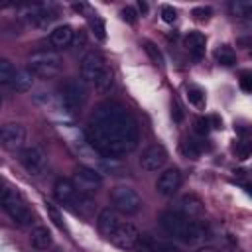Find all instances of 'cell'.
Listing matches in <instances>:
<instances>
[{"mask_svg": "<svg viewBox=\"0 0 252 252\" xmlns=\"http://www.w3.org/2000/svg\"><path fill=\"white\" fill-rule=\"evenodd\" d=\"M87 140L104 158L126 156L138 146V122L118 102H104L91 116Z\"/></svg>", "mask_w": 252, "mask_h": 252, "instance_id": "1", "label": "cell"}, {"mask_svg": "<svg viewBox=\"0 0 252 252\" xmlns=\"http://www.w3.org/2000/svg\"><path fill=\"white\" fill-rule=\"evenodd\" d=\"M159 224H161V228L169 236L179 238V240H185V242H197V240L205 238V234H207V226L205 224H201L195 219H187V217H183L177 211H165V213H161Z\"/></svg>", "mask_w": 252, "mask_h": 252, "instance_id": "2", "label": "cell"}, {"mask_svg": "<svg viewBox=\"0 0 252 252\" xmlns=\"http://www.w3.org/2000/svg\"><path fill=\"white\" fill-rule=\"evenodd\" d=\"M28 71L37 79H53L61 73V57L53 51H37L30 55Z\"/></svg>", "mask_w": 252, "mask_h": 252, "instance_id": "3", "label": "cell"}, {"mask_svg": "<svg viewBox=\"0 0 252 252\" xmlns=\"http://www.w3.org/2000/svg\"><path fill=\"white\" fill-rule=\"evenodd\" d=\"M2 209L8 213V217H10L14 222L24 224V226H26V224H32L33 215H32L30 207L26 205V201H24L16 191L6 189V191L2 193Z\"/></svg>", "mask_w": 252, "mask_h": 252, "instance_id": "4", "label": "cell"}, {"mask_svg": "<svg viewBox=\"0 0 252 252\" xmlns=\"http://www.w3.org/2000/svg\"><path fill=\"white\" fill-rule=\"evenodd\" d=\"M110 199L114 209L120 211L122 215H136L142 209V197L132 187H126V185L114 187L110 193Z\"/></svg>", "mask_w": 252, "mask_h": 252, "instance_id": "5", "label": "cell"}, {"mask_svg": "<svg viewBox=\"0 0 252 252\" xmlns=\"http://www.w3.org/2000/svg\"><path fill=\"white\" fill-rule=\"evenodd\" d=\"M108 69H110V67H108L104 55L98 53V51L87 53V55L83 57V61H81V77H83L87 83H93V85H94V81H96L102 73H106Z\"/></svg>", "mask_w": 252, "mask_h": 252, "instance_id": "6", "label": "cell"}, {"mask_svg": "<svg viewBox=\"0 0 252 252\" xmlns=\"http://www.w3.org/2000/svg\"><path fill=\"white\" fill-rule=\"evenodd\" d=\"M140 238H142V236H140L138 228H136L134 224H130V222H120V224L114 228V232L108 236V240H110L114 246L122 248V250H136Z\"/></svg>", "mask_w": 252, "mask_h": 252, "instance_id": "7", "label": "cell"}, {"mask_svg": "<svg viewBox=\"0 0 252 252\" xmlns=\"http://www.w3.org/2000/svg\"><path fill=\"white\" fill-rule=\"evenodd\" d=\"M20 161H22V165L26 167V171L32 173V175H41V173H45V169H47V156H45L43 150L37 148V146H28V148H24L22 154H20Z\"/></svg>", "mask_w": 252, "mask_h": 252, "instance_id": "8", "label": "cell"}, {"mask_svg": "<svg viewBox=\"0 0 252 252\" xmlns=\"http://www.w3.org/2000/svg\"><path fill=\"white\" fill-rule=\"evenodd\" d=\"M24 142H26V128L22 124L10 122V124H4L0 128V146L2 148L16 152L24 146Z\"/></svg>", "mask_w": 252, "mask_h": 252, "instance_id": "9", "label": "cell"}, {"mask_svg": "<svg viewBox=\"0 0 252 252\" xmlns=\"http://www.w3.org/2000/svg\"><path fill=\"white\" fill-rule=\"evenodd\" d=\"M61 94L69 108H77L87 100V87L79 79H67L61 87Z\"/></svg>", "mask_w": 252, "mask_h": 252, "instance_id": "10", "label": "cell"}, {"mask_svg": "<svg viewBox=\"0 0 252 252\" xmlns=\"http://www.w3.org/2000/svg\"><path fill=\"white\" fill-rule=\"evenodd\" d=\"M167 161V150L161 144H152L140 158V165L146 171H158Z\"/></svg>", "mask_w": 252, "mask_h": 252, "instance_id": "11", "label": "cell"}, {"mask_svg": "<svg viewBox=\"0 0 252 252\" xmlns=\"http://www.w3.org/2000/svg\"><path fill=\"white\" fill-rule=\"evenodd\" d=\"M179 187H181V171H179L177 167L165 169V171L158 177V183H156L158 193L163 195V197H171L173 193H177Z\"/></svg>", "mask_w": 252, "mask_h": 252, "instance_id": "12", "label": "cell"}, {"mask_svg": "<svg viewBox=\"0 0 252 252\" xmlns=\"http://www.w3.org/2000/svg\"><path fill=\"white\" fill-rule=\"evenodd\" d=\"M75 187L83 189V191H93L94 187H98L102 183V177L98 171H94L93 167H87V165H79L75 169Z\"/></svg>", "mask_w": 252, "mask_h": 252, "instance_id": "13", "label": "cell"}, {"mask_svg": "<svg viewBox=\"0 0 252 252\" xmlns=\"http://www.w3.org/2000/svg\"><path fill=\"white\" fill-rule=\"evenodd\" d=\"M53 193H55V199H57L59 203H63V205H73V201H75L77 195H79L75 183H73L71 179H67V177H59V179L55 181Z\"/></svg>", "mask_w": 252, "mask_h": 252, "instance_id": "14", "label": "cell"}, {"mask_svg": "<svg viewBox=\"0 0 252 252\" xmlns=\"http://www.w3.org/2000/svg\"><path fill=\"white\" fill-rule=\"evenodd\" d=\"M73 35H75L73 28L67 26V24H63V26H57V28L49 33V41H51V45H53L55 49H65V47L71 45Z\"/></svg>", "mask_w": 252, "mask_h": 252, "instance_id": "15", "label": "cell"}, {"mask_svg": "<svg viewBox=\"0 0 252 252\" xmlns=\"http://www.w3.org/2000/svg\"><path fill=\"white\" fill-rule=\"evenodd\" d=\"M122 220L118 219V215L112 211V209H102L100 213H98V219H96V224H98V230L108 238L112 232H114V228L120 224Z\"/></svg>", "mask_w": 252, "mask_h": 252, "instance_id": "16", "label": "cell"}, {"mask_svg": "<svg viewBox=\"0 0 252 252\" xmlns=\"http://www.w3.org/2000/svg\"><path fill=\"white\" fill-rule=\"evenodd\" d=\"M185 45H187V51L191 53V57L199 61V59L205 55L207 37H205L201 32H191V33L185 37Z\"/></svg>", "mask_w": 252, "mask_h": 252, "instance_id": "17", "label": "cell"}, {"mask_svg": "<svg viewBox=\"0 0 252 252\" xmlns=\"http://www.w3.org/2000/svg\"><path fill=\"white\" fill-rule=\"evenodd\" d=\"M177 213H181V215L187 217V219L201 217V215H203V203H201L195 195H185V197H181V201H179V211H177Z\"/></svg>", "mask_w": 252, "mask_h": 252, "instance_id": "18", "label": "cell"}, {"mask_svg": "<svg viewBox=\"0 0 252 252\" xmlns=\"http://www.w3.org/2000/svg\"><path fill=\"white\" fill-rule=\"evenodd\" d=\"M32 244L37 248V250H47L51 246V232L45 228V226H35L32 230Z\"/></svg>", "mask_w": 252, "mask_h": 252, "instance_id": "19", "label": "cell"}, {"mask_svg": "<svg viewBox=\"0 0 252 252\" xmlns=\"http://www.w3.org/2000/svg\"><path fill=\"white\" fill-rule=\"evenodd\" d=\"M32 83H33V75L28 69H24V71H16L14 81L10 83V87L14 91H30L32 89Z\"/></svg>", "mask_w": 252, "mask_h": 252, "instance_id": "20", "label": "cell"}, {"mask_svg": "<svg viewBox=\"0 0 252 252\" xmlns=\"http://www.w3.org/2000/svg\"><path fill=\"white\" fill-rule=\"evenodd\" d=\"M203 150H205V146H203L199 140L183 138V142H181V154L187 156V158H191V159H197Z\"/></svg>", "mask_w": 252, "mask_h": 252, "instance_id": "21", "label": "cell"}, {"mask_svg": "<svg viewBox=\"0 0 252 252\" xmlns=\"http://www.w3.org/2000/svg\"><path fill=\"white\" fill-rule=\"evenodd\" d=\"M94 89H96L98 94H108L114 89V73H112V69H108L106 73H102L94 81Z\"/></svg>", "mask_w": 252, "mask_h": 252, "instance_id": "22", "label": "cell"}, {"mask_svg": "<svg viewBox=\"0 0 252 252\" xmlns=\"http://www.w3.org/2000/svg\"><path fill=\"white\" fill-rule=\"evenodd\" d=\"M14 75H16V67L12 65V61L0 57V85H8L14 81Z\"/></svg>", "mask_w": 252, "mask_h": 252, "instance_id": "23", "label": "cell"}, {"mask_svg": "<svg viewBox=\"0 0 252 252\" xmlns=\"http://www.w3.org/2000/svg\"><path fill=\"white\" fill-rule=\"evenodd\" d=\"M215 59L220 65H232L236 61V55H234V49L230 45H219L215 51Z\"/></svg>", "mask_w": 252, "mask_h": 252, "instance_id": "24", "label": "cell"}, {"mask_svg": "<svg viewBox=\"0 0 252 252\" xmlns=\"http://www.w3.org/2000/svg\"><path fill=\"white\" fill-rule=\"evenodd\" d=\"M146 244H148V250H150V252H181L173 242H165V240H152V238H146Z\"/></svg>", "mask_w": 252, "mask_h": 252, "instance_id": "25", "label": "cell"}, {"mask_svg": "<svg viewBox=\"0 0 252 252\" xmlns=\"http://www.w3.org/2000/svg\"><path fill=\"white\" fill-rule=\"evenodd\" d=\"M230 12H232L236 18H248L250 12H252V4H250V2H242V0L230 2Z\"/></svg>", "mask_w": 252, "mask_h": 252, "instance_id": "26", "label": "cell"}, {"mask_svg": "<svg viewBox=\"0 0 252 252\" xmlns=\"http://www.w3.org/2000/svg\"><path fill=\"white\" fill-rule=\"evenodd\" d=\"M45 211H47V215H49V219L53 220V224L57 226V228H65V224H63V217H61V213H59V209L55 207V205H51V203H45Z\"/></svg>", "mask_w": 252, "mask_h": 252, "instance_id": "27", "label": "cell"}, {"mask_svg": "<svg viewBox=\"0 0 252 252\" xmlns=\"http://www.w3.org/2000/svg\"><path fill=\"white\" fill-rule=\"evenodd\" d=\"M144 49H146V53H148V55L154 59V63H156V65H159V67L163 65V57H161L159 49H158V47H156L152 41H144Z\"/></svg>", "mask_w": 252, "mask_h": 252, "instance_id": "28", "label": "cell"}, {"mask_svg": "<svg viewBox=\"0 0 252 252\" xmlns=\"http://www.w3.org/2000/svg\"><path fill=\"white\" fill-rule=\"evenodd\" d=\"M91 26H93V30H94V35L98 37V39H106V28H104V22H102V18H98V16H94L93 20H91Z\"/></svg>", "mask_w": 252, "mask_h": 252, "instance_id": "29", "label": "cell"}, {"mask_svg": "<svg viewBox=\"0 0 252 252\" xmlns=\"http://www.w3.org/2000/svg\"><path fill=\"white\" fill-rule=\"evenodd\" d=\"M187 98H189V102H193L195 106H201V104H203V93H201L199 89H195V87H191V89L187 91Z\"/></svg>", "mask_w": 252, "mask_h": 252, "instance_id": "30", "label": "cell"}, {"mask_svg": "<svg viewBox=\"0 0 252 252\" xmlns=\"http://www.w3.org/2000/svg\"><path fill=\"white\" fill-rule=\"evenodd\" d=\"M161 20H163L165 24H173V22L177 20V12H175L171 6H163V8H161Z\"/></svg>", "mask_w": 252, "mask_h": 252, "instance_id": "31", "label": "cell"}, {"mask_svg": "<svg viewBox=\"0 0 252 252\" xmlns=\"http://www.w3.org/2000/svg\"><path fill=\"white\" fill-rule=\"evenodd\" d=\"M195 130L201 134V136H207L209 134V130H211V124H209V118H197L195 120Z\"/></svg>", "mask_w": 252, "mask_h": 252, "instance_id": "32", "label": "cell"}, {"mask_svg": "<svg viewBox=\"0 0 252 252\" xmlns=\"http://www.w3.org/2000/svg\"><path fill=\"white\" fill-rule=\"evenodd\" d=\"M209 16H211V8H207V6H201V8H195L193 10V18L197 22H207Z\"/></svg>", "mask_w": 252, "mask_h": 252, "instance_id": "33", "label": "cell"}, {"mask_svg": "<svg viewBox=\"0 0 252 252\" xmlns=\"http://www.w3.org/2000/svg\"><path fill=\"white\" fill-rule=\"evenodd\" d=\"M122 18L128 22V24H136V12H134V8H130V6H126V8H122Z\"/></svg>", "mask_w": 252, "mask_h": 252, "instance_id": "34", "label": "cell"}, {"mask_svg": "<svg viewBox=\"0 0 252 252\" xmlns=\"http://www.w3.org/2000/svg\"><path fill=\"white\" fill-rule=\"evenodd\" d=\"M240 85H242V89H244L246 93L252 89V85H250V73H242V75H240Z\"/></svg>", "mask_w": 252, "mask_h": 252, "instance_id": "35", "label": "cell"}, {"mask_svg": "<svg viewBox=\"0 0 252 252\" xmlns=\"http://www.w3.org/2000/svg\"><path fill=\"white\" fill-rule=\"evenodd\" d=\"M171 114H173V120H175V122H181V118H183V112H181V108H179L177 100H175V102H173V106H171Z\"/></svg>", "mask_w": 252, "mask_h": 252, "instance_id": "36", "label": "cell"}, {"mask_svg": "<svg viewBox=\"0 0 252 252\" xmlns=\"http://www.w3.org/2000/svg\"><path fill=\"white\" fill-rule=\"evenodd\" d=\"M209 124H211V128H220V126H222V122H220L219 116H211V118H209Z\"/></svg>", "mask_w": 252, "mask_h": 252, "instance_id": "37", "label": "cell"}, {"mask_svg": "<svg viewBox=\"0 0 252 252\" xmlns=\"http://www.w3.org/2000/svg\"><path fill=\"white\" fill-rule=\"evenodd\" d=\"M138 10H140L142 14H146V12H148V4H146V2H138Z\"/></svg>", "mask_w": 252, "mask_h": 252, "instance_id": "38", "label": "cell"}, {"mask_svg": "<svg viewBox=\"0 0 252 252\" xmlns=\"http://www.w3.org/2000/svg\"><path fill=\"white\" fill-rule=\"evenodd\" d=\"M197 252H219L217 248H213V246H203V248H199Z\"/></svg>", "mask_w": 252, "mask_h": 252, "instance_id": "39", "label": "cell"}, {"mask_svg": "<svg viewBox=\"0 0 252 252\" xmlns=\"http://www.w3.org/2000/svg\"><path fill=\"white\" fill-rule=\"evenodd\" d=\"M0 102H2V98H0Z\"/></svg>", "mask_w": 252, "mask_h": 252, "instance_id": "40", "label": "cell"}]
</instances>
